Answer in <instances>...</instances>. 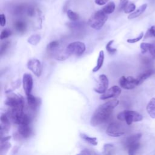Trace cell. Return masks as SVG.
I'll list each match as a JSON object with an SVG mask.
<instances>
[{"mask_svg":"<svg viewBox=\"0 0 155 155\" xmlns=\"http://www.w3.org/2000/svg\"><path fill=\"white\" fill-rule=\"evenodd\" d=\"M150 43H147V42H142L140 45V48L141 50L142 54H145L149 51Z\"/></svg>","mask_w":155,"mask_h":155,"instance_id":"cell-35","label":"cell"},{"mask_svg":"<svg viewBox=\"0 0 155 155\" xmlns=\"http://www.w3.org/2000/svg\"><path fill=\"white\" fill-rule=\"evenodd\" d=\"M119 84L120 86L126 90H131L134 88L136 86L139 85L138 81L136 78L132 76L125 77L122 76L119 78Z\"/></svg>","mask_w":155,"mask_h":155,"instance_id":"cell-8","label":"cell"},{"mask_svg":"<svg viewBox=\"0 0 155 155\" xmlns=\"http://www.w3.org/2000/svg\"><path fill=\"white\" fill-rule=\"evenodd\" d=\"M116 8V5L114 2H108L102 8V10L106 13L107 15H110L114 12V10Z\"/></svg>","mask_w":155,"mask_h":155,"instance_id":"cell-22","label":"cell"},{"mask_svg":"<svg viewBox=\"0 0 155 155\" xmlns=\"http://www.w3.org/2000/svg\"><path fill=\"white\" fill-rule=\"evenodd\" d=\"M136 5L133 2H128L127 5L124 8V12L125 13H132L135 11Z\"/></svg>","mask_w":155,"mask_h":155,"instance_id":"cell-29","label":"cell"},{"mask_svg":"<svg viewBox=\"0 0 155 155\" xmlns=\"http://www.w3.org/2000/svg\"><path fill=\"white\" fill-rule=\"evenodd\" d=\"M128 3V0H120L119 1V8L120 10H124L125 7L127 5Z\"/></svg>","mask_w":155,"mask_h":155,"instance_id":"cell-39","label":"cell"},{"mask_svg":"<svg viewBox=\"0 0 155 155\" xmlns=\"http://www.w3.org/2000/svg\"><path fill=\"white\" fill-rule=\"evenodd\" d=\"M7 20L5 15L4 13H1L0 15V25L1 27H4L6 25Z\"/></svg>","mask_w":155,"mask_h":155,"instance_id":"cell-38","label":"cell"},{"mask_svg":"<svg viewBox=\"0 0 155 155\" xmlns=\"http://www.w3.org/2000/svg\"><path fill=\"white\" fill-rule=\"evenodd\" d=\"M147 7V4H143L141 5L137 10H136L134 12H133L132 13L130 14L128 16V19H133L134 18L139 17L140 15H142L145 11Z\"/></svg>","mask_w":155,"mask_h":155,"instance_id":"cell-20","label":"cell"},{"mask_svg":"<svg viewBox=\"0 0 155 155\" xmlns=\"http://www.w3.org/2000/svg\"><path fill=\"white\" fill-rule=\"evenodd\" d=\"M117 118L119 120L125 121L127 125H130L133 122L141 121L143 119V116L136 111L124 110L118 113Z\"/></svg>","mask_w":155,"mask_h":155,"instance_id":"cell-3","label":"cell"},{"mask_svg":"<svg viewBox=\"0 0 155 155\" xmlns=\"http://www.w3.org/2000/svg\"><path fill=\"white\" fill-rule=\"evenodd\" d=\"M141 137H142L141 133L134 134L127 137L124 140V145L125 146L126 148L131 145L139 142V140L140 139Z\"/></svg>","mask_w":155,"mask_h":155,"instance_id":"cell-13","label":"cell"},{"mask_svg":"<svg viewBox=\"0 0 155 155\" xmlns=\"http://www.w3.org/2000/svg\"><path fill=\"white\" fill-rule=\"evenodd\" d=\"M10 147L11 144L8 142L1 143V155H5Z\"/></svg>","mask_w":155,"mask_h":155,"instance_id":"cell-31","label":"cell"},{"mask_svg":"<svg viewBox=\"0 0 155 155\" xmlns=\"http://www.w3.org/2000/svg\"><path fill=\"white\" fill-rule=\"evenodd\" d=\"M66 14L68 18L72 22H76L79 19V15L71 10H68Z\"/></svg>","mask_w":155,"mask_h":155,"instance_id":"cell-26","label":"cell"},{"mask_svg":"<svg viewBox=\"0 0 155 155\" xmlns=\"http://www.w3.org/2000/svg\"><path fill=\"white\" fill-rule=\"evenodd\" d=\"M119 104V100L114 99L99 105L91 116L90 120L91 125L96 127L106 122L111 117L113 109Z\"/></svg>","mask_w":155,"mask_h":155,"instance_id":"cell-1","label":"cell"},{"mask_svg":"<svg viewBox=\"0 0 155 155\" xmlns=\"http://www.w3.org/2000/svg\"><path fill=\"white\" fill-rule=\"evenodd\" d=\"M15 29L19 33H24L27 29L26 22L22 19H18L14 22Z\"/></svg>","mask_w":155,"mask_h":155,"instance_id":"cell-17","label":"cell"},{"mask_svg":"<svg viewBox=\"0 0 155 155\" xmlns=\"http://www.w3.org/2000/svg\"><path fill=\"white\" fill-rule=\"evenodd\" d=\"M108 19V15L105 13L102 9L95 12L88 19L90 27L96 30H101Z\"/></svg>","mask_w":155,"mask_h":155,"instance_id":"cell-2","label":"cell"},{"mask_svg":"<svg viewBox=\"0 0 155 155\" xmlns=\"http://www.w3.org/2000/svg\"><path fill=\"white\" fill-rule=\"evenodd\" d=\"M18 133L21 137L23 138H27L31 133V128L29 125H19Z\"/></svg>","mask_w":155,"mask_h":155,"instance_id":"cell-16","label":"cell"},{"mask_svg":"<svg viewBox=\"0 0 155 155\" xmlns=\"http://www.w3.org/2000/svg\"><path fill=\"white\" fill-rule=\"evenodd\" d=\"M12 34V32L10 30H9L8 28H4L2 30V31L1 32V35H0V38L1 40H3L7 38H8L9 36H10Z\"/></svg>","mask_w":155,"mask_h":155,"instance_id":"cell-33","label":"cell"},{"mask_svg":"<svg viewBox=\"0 0 155 155\" xmlns=\"http://www.w3.org/2000/svg\"><path fill=\"white\" fill-rule=\"evenodd\" d=\"M10 45V42L9 41H4L3 42L2 44H1V50H0V54L2 56L4 53L5 52V51L9 48Z\"/></svg>","mask_w":155,"mask_h":155,"instance_id":"cell-34","label":"cell"},{"mask_svg":"<svg viewBox=\"0 0 155 155\" xmlns=\"http://www.w3.org/2000/svg\"><path fill=\"white\" fill-rule=\"evenodd\" d=\"M12 121L18 125H29L30 123V117L27 114L24 113L21 115L17 116Z\"/></svg>","mask_w":155,"mask_h":155,"instance_id":"cell-15","label":"cell"},{"mask_svg":"<svg viewBox=\"0 0 155 155\" xmlns=\"http://www.w3.org/2000/svg\"><path fill=\"white\" fill-rule=\"evenodd\" d=\"M109 0H94V2L98 5H104Z\"/></svg>","mask_w":155,"mask_h":155,"instance_id":"cell-40","label":"cell"},{"mask_svg":"<svg viewBox=\"0 0 155 155\" xmlns=\"http://www.w3.org/2000/svg\"><path fill=\"white\" fill-rule=\"evenodd\" d=\"M155 74V68L154 67L147 68L143 72L140 73L137 78H136L139 85H140L142 82H143L147 79L150 78L151 76Z\"/></svg>","mask_w":155,"mask_h":155,"instance_id":"cell-12","label":"cell"},{"mask_svg":"<svg viewBox=\"0 0 155 155\" xmlns=\"http://www.w3.org/2000/svg\"><path fill=\"white\" fill-rule=\"evenodd\" d=\"M146 110L151 118L155 119V97H153L150 99L147 105Z\"/></svg>","mask_w":155,"mask_h":155,"instance_id":"cell-18","label":"cell"},{"mask_svg":"<svg viewBox=\"0 0 155 155\" xmlns=\"http://www.w3.org/2000/svg\"><path fill=\"white\" fill-rule=\"evenodd\" d=\"M21 85V81L20 79H17L15 81H13L12 82H11L10 85V87L8 88L6 90V93H10L12 92L13 90L19 88Z\"/></svg>","mask_w":155,"mask_h":155,"instance_id":"cell-27","label":"cell"},{"mask_svg":"<svg viewBox=\"0 0 155 155\" xmlns=\"http://www.w3.org/2000/svg\"><path fill=\"white\" fill-rule=\"evenodd\" d=\"M120 93L121 88L117 85H114L108 89L105 93L101 94L100 99L101 100H106L113 97H117L120 95Z\"/></svg>","mask_w":155,"mask_h":155,"instance_id":"cell-11","label":"cell"},{"mask_svg":"<svg viewBox=\"0 0 155 155\" xmlns=\"http://www.w3.org/2000/svg\"><path fill=\"white\" fill-rule=\"evenodd\" d=\"M59 45H60V42L59 41H58V40L51 41L47 45V50L48 51L53 52V51L57 50V49L58 48Z\"/></svg>","mask_w":155,"mask_h":155,"instance_id":"cell-25","label":"cell"},{"mask_svg":"<svg viewBox=\"0 0 155 155\" xmlns=\"http://www.w3.org/2000/svg\"><path fill=\"white\" fill-rule=\"evenodd\" d=\"M149 38H155V25L151 26L147 31L144 38L147 39Z\"/></svg>","mask_w":155,"mask_h":155,"instance_id":"cell-32","label":"cell"},{"mask_svg":"<svg viewBox=\"0 0 155 155\" xmlns=\"http://www.w3.org/2000/svg\"><path fill=\"white\" fill-rule=\"evenodd\" d=\"M113 42H114V40H111L108 42V43L106 44V46H105V48L107 52L110 54H113L117 51V49L112 47V44Z\"/></svg>","mask_w":155,"mask_h":155,"instance_id":"cell-30","label":"cell"},{"mask_svg":"<svg viewBox=\"0 0 155 155\" xmlns=\"http://www.w3.org/2000/svg\"></svg>","mask_w":155,"mask_h":155,"instance_id":"cell-43","label":"cell"},{"mask_svg":"<svg viewBox=\"0 0 155 155\" xmlns=\"http://www.w3.org/2000/svg\"><path fill=\"white\" fill-rule=\"evenodd\" d=\"M143 37V33L141 32L137 37L134 38H132V39H128L127 40V42L128 43H131V44H133V43H136L138 41H139L140 40H141Z\"/></svg>","mask_w":155,"mask_h":155,"instance_id":"cell-36","label":"cell"},{"mask_svg":"<svg viewBox=\"0 0 155 155\" xmlns=\"http://www.w3.org/2000/svg\"><path fill=\"white\" fill-rule=\"evenodd\" d=\"M104 155H113L114 153V147L111 143H105L104 145Z\"/></svg>","mask_w":155,"mask_h":155,"instance_id":"cell-24","label":"cell"},{"mask_svg":"<svg viewBox=\"0 0 155 155\" xmlns=\"http://www.w3.org/2000/svg\"><path fill=\"white\" fill-rule=\"evenodd\" d=\"M80 137L84 140L86 142L92 145H97V140L96 137H91L88 136L85 133H80Z\"/></svg>","mask_w":155,"mask_h":155,"instance_id":"cell-21","label":"cell"},{"mask_svg":"<svg viewBox=\"0 0 155 155\" xmlns=\"http://www.w3.org/2000/svg\"><path fill=\"white\" fill-rule=\"evenodd\" d=\"M0 120H1V125L5 127H9L10 125V118L8 116L7 114L5 113H2L0 117Z\"/></svg>","mask_w":155,"mask_h":155,"instance_id":"cell-28","label":"cell"},{"mask_svg":"<svg viewBox=\"0 0 155 155\" xmlns=\"http://www.w3.org/2000/svg\"><path fill=\"white\" fill-rule=\"evenodd\" d=\"M128 155H135V152L131 150H128Z\"/></svg>","mask_w":155,"mask_h":155,"instance_id":"cell-42","label":"cell"},{"mask_svg":"<svg viewBox=\"0 0 155 155\" xmlns=\"http://www.w3.org/2000/svg\"><path fill=\"white\" fill-rule=\"evenodd\" d=\"M27 101L28 105V107L33 110H35L41 103L40 99L34 96L32 94L26 96Z\"/></svg>","mask_w":155,"mask_h":155,"instance_id":"cell-14","label":"cell"},{"mask_svg":"<svg viewBox=\"0 0 155 155\" xmlns=\"http://www.w3.org/2000/svg\"><path fill=\"white\" fill-rule=\"evenodd\" d=\"M86 50L85 44L81 41H75L70 43L65 48V51L68 55L81 56L84 53Z\"/></svg>","mask_w":155,"mask_h":155,"instance_id":"cell-6","label":"cell"},{"mask_svg":"<svg viewBox=\"0 0 155 155\" xmlns=\"http://www.w3.org/2000/svg\"><path fill=\"white\" fill-rule=\"evenodd\" d=\"M109 81L108 77L105 74H102L99 76V83L94 88V91L99 94H104L108 90Z\"/></svg>","mask_w":155,"mask_h":155,"instance_id":"cell-9","label":"cell"},{"mask_svg":"<svg viewBox=\"0 0 155 155\" xmlns=\"http://www.w3.org/2000/svg\"><path fill=\"white\" fill-rule=\"evenodd\" d=\"M148 52L151 54L152 58L155 60V43H150Z\"/></svg>","mask_w":155,"mask_h":155,"instance_id":"cell-37","label":"cell"},{"mask_svg":"<svg viewBox=\"0 0 155 155\" xmlns=\"http://www.w3.org/2000/svg\"><path fill=\"white\" fill-rule=\"evenodd\" d=\"M41 36L39 34H33L27 39L28 43L32 45H36L41 41Z\"/></svg>","mask_w":155,"mask_h":155,"instance_id":"cell-23","label":"cell"},{"mask_svg":"<svg viewBox=\"0 0 155 155\" xmlns=\"http://www.w3.org/2000/svg\"><path fill=\"white\" fill-rule=\"evenodd\" d=\"M27 68L30 70L35 76L39 77L42 71V66L41 61L36 58L30 59L27 63Z\"/></svg>","mask_w":155,"mask_h":155,"instance_id":"cell-7","label":"cell"},{"mask_svg":"<svg viewBox=\"0 0 155 155\" xmlns=\"http://www.w3.org/2000/svg\"><path fill=\"white\" fill-rule=\"evenodd\" d=\"M104 58H105V54H104V52L103 50H101L99 51V56L97 59V63L96 66L93 68L92 71L95 73L98 71L102 67L103 64H104Z\"/></svg>","mask_w":155,"mask_h":155,"instance_id":"cell-19","label":"cell"},{"mask_svg":"<svg viewBox=\"0 0 155 155\" xmlns=\"http://www.w3.org/2000/svg\"><path fill=\"white\" fill-rule=\"evenodd\" d=\"M7 94L5 104L8 106V108L24 110V99L23 97L12 92L8 93Z\"/></svg>","mask_w":155,"mask_h":155,"instance_id":"cell-4","label":"cell"},{"mask_svg":"<svg viewBox=\"0 0 155 155\" xmlns=\"http://www.w3.org/2000/svg\"><path fill=\"white\" fill-rule=\"evenodd\" d=\"M22 85L25 95L31 94L33 87V79L31 74L26 73L23 74Z\"/></svg>","mask_w":155,"mask_h":155,"instance_id":"cell-10","label":"cell"},{"mask_svg":"<svg viewBox=\"0 0 155 155\" xmlns=\"http://www.w3.org/2000/svg\"><path fill=\"white\" fill-rule=\"evenodd\" d=\"M106 133L108 136L114 137L123 136L125 133V125L120 122H113L108 125L106 130Z\"/></svg>","mask_w":155,"mask_h":155,"instance_id":"cell-5","label":"cell"},{"mask_svg":"<svg viewBox=\"0 0 155 155\" xmlns=\"http://www.w3.org/2000/svg\"><path fill=\"white\" fill-rule=\"evenodd\" d=\"M79 155H92L91 152L89 151L88 150H83Z\"/></svg>","mask_w":155,"mask_h":155,"instance_id":"cell-41","label":"cell"}]
</instances>
